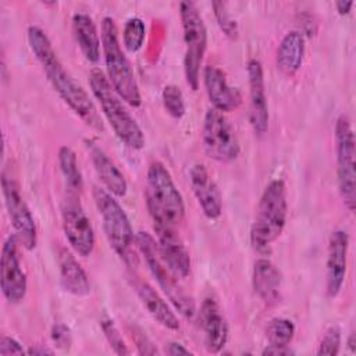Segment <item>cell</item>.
<instances>
[{"instance_id":"cell-1","label":"cell","mask_w":356,"mask_h":356,"mask_svg":"<svg viewBox=\"0 0 356 356\" xmlns=\"http://www.w3.org/2000/svg\"><path fill=\"white\" fill-rule=\"evenodd\" d=\"M28 43L53 89L64 103L86 125L96 131H103L104 127L95 103L89 97L88 92L65 70L44 31L36 25H31L28 28Z\"/></svg>"},{"instance_id":"cell-2","label":"cell","mask_w":356,"mask_h":356,"mask_svg":"<svg viewBox=\"0 0 356 356\" xmlns=\"http://www.w3.org/2000/svg\"><path fill=\"white\" fill-rule=\"evenodd\" d=\"M145 199L153 225L177 228L184 221V197L161 161H152L147 168Z\"/></svg>"},{"instance_id":"cell-3","label":"cell","mask_w":356,"mask_h":356,"mask_svg":"<svg viewBox=\"0 0 356 356\" xmlns=\"http://www.w3.org/2000/svg\"><path fill=\"white\" fill-rule=\"evenodd\" d=\"M89 86L115 136L132 150L143 149L145 134L113 89L108 78L100 70L93 68L89 72Z\"/></svg>"},{"instance_id":"cell-4","label":"cell","mask_w":356,"mask_h":356,"mask_svg":"<svg viewBox=\"0 0 356 356\" xmlns=\"http://www.w3.org/2000/svg\"><path fill=\"white\" fill-rule=\"evenodd\" d=\"M93 200L110 246L127 267H138L136 235H134V229L124 209L118 200H115L114 195L99 186H93Z\"/></svg>"},{"instance_id":"cell-5","label":"cell","mask_w":356,"mask_h":356,"mask_svg":"<svg viewBox=\"0 0 356 356\" xmlns=\"http://www.w3.org/2000/svg\"><path fill=\"white\" fill-rule=\"evenodd\" d=\"M288 217L286 188L282 179H273L263 191L256 216L250 228L252 248L260 253L268 252L270 246L282 234Z\"/></svg>"},{"instance_id":"cell-6","label":"cell","mask_w":356,"mask_h":356,"mask_svg":"<svg viewBox=\"0 0 356 356\" xmlns=\"http://www.w3.org/2000/svg\"><path fill=\"white\" fill-rule=\"evenodd\" d=\"M102 50L107 70V78L115 93L132 107H139L142 96L129 60L118 40V29L111 17L102 19Z\"/></svg>"},{"instance_id":"cell-7","label":"cell","mask_w":356,"mask_h":356,"mask_svg":"<svg viewBox=\"0 0 356 356\" xmlns=\"http://www.w3.org/2000/svg\"><path fill=\"white\" fill-rule=\"evenodd\" d=\"M136 246L138 252L143 256L152 275L156 278L157 284L174 305V307L185 318H192L196 314L195 302L192 296L186 293L178 284V277L163 261L156 239L150 234L140 231L136 234Z\"/></svg>"},{"instance_id":"cell-8","label":"cell","mask_w":356,"mask_h":356,"mask_svg":"<svg viewBox=\"0 0 356 356\" xmlns=\"http://www.w3.org/2000/svg\"><path fill=\"white\" fill-rule=\"evenodd\" d=\"M179 17L184 31V71L186 83L192 90H197L200 81V67L207 47V29L204 21L192 1L179 3Z\"/></svg>"},{"instance_id":"cell-9","label":"cell","mask_w":356,"mask_h":356,"mask_svg":"<svg viewBox=\"0 0 356 356\" xmlns=\"http://www.w3.org/2000/svg\"><path fill=\"white\" fill-rule=\"evenodd\" d=\"M335 153L339 193L345 207L353 211L356 206L355 135L350 120L345 114H341L335 122Z\"/></svg>"},{"instance_id":"cell-10","label":"cell","mask_w":356,"mask_h":356,"mask_svg":"<svg viewBox=\"0 0 356 356\" xmlns=\"http://www.w3.org/2000/svg\"><path fill=\"white\" fill-rule=\"evenodd\" d=\"M202 140L209 157L228 163L239 156L241 146L231 121L224 113L210 108L204 114Z\"/></svg>"},{"instance_id":"cell-11","label":"cell","mask_w":356,"mask_h":356,"mask_svg":"<svg viewBox=\"0 0 356 356\" xmlns=\"http://www.w3.org/2000/svg\"><path fill=\"white\" fill-rule=\"evenodd\" d=\"M1 191L11 225L19 243H22V246L28 250L33 249L38 242L35 218L21 195L18 182L13 175H8L6 171H3L1 174Z\"/></svg>"},{"instance_id":"cell-12","label":"cell","mask_w":356,"mask_h":356,"mask_svg":"<svg viewBox=\"0 0 356 356\" xmlns=\"http://www.w3.org/2000/svg\"><path fill=\"white\" fill-rule=\"evenodd\" d=\"M78 199L79 196L68 195L61 211L63 229L74 252L82 257H88L95 249L96 238L90 220Z\"/></svg>"},{"instance_id":"cell-13","label":"cell","mask_w":356,"mask_h":356,"mask_svg":"<svg viewBox=\"0 0 356 356\" xmlns=\"http://www.w3.org/2000/svg\"><path fill=\"white\" fill-rule=\"evenodd\" d=\"M19 241L15 234L10 235L3 248L0 259V285L3 296L8 303L21 302L28 289L26 274L21 267V260L18 254Z\"/></svg>"},{"instance_id":"cell-14","label":"cell","mask_w":356,"mask_h":356,"mask_svg":"<svg viewBox=\"0 0 356 356\" xmlns=\"http://www.w3.org/2000/svg\"><path fill=\"white\" fill-rule=\"evenodd\" d=\"M248 82H249V121L256 135L261 136L268 129V103L266 96V83L263 65L259 60L248 61Z\"/></svg>"},{"instance_id":"cell-15","label":"cell","mask_w":356,"mask_h":356,"mask_svg":"<svg viewBox=\"0 0 356 356\" xmlns=\"http://www.w3.org/2000/svg\"><path fill=\"white\" fill-rule=\"evenodd\" d=\"M349 235L343 229L331 232L327 249V275H325V293L328 298H335L341 292L348 266Z\"/></svg>"},{"instance_id":"cell-16","label":"cell","mask_w":356,"mask_h":356,"mask_svg":"<svg viewBox=\"0 0 356 356\" xmlns=\"http://www.w3.org/2000/svg\"><path fill=\"white\" fill-rule=\"evenodd\" d=\"M199 323L207 352L218 353L228 341V323L218 302L213 296L203 299L199 310Z\"/></svg>"},{"instance_id":"cell-17","label":"cell","mask_w":356,"mask_h":356,"mask_svg":"<svg viewBox=\"0 0 356 356\" xmlns=\"http://www.w3.org/2000/svg\"><path fill=\"white\" fill-rule=\"evenodd\" d=\"M157 236V248L163 261L178 278H186L191 273V256L177 228L153 225Z\"/></svg>"},{"instance_id":"cell-18","label":"cell","mask_w":356,"mask_h":356,"mask_svg":"<svg viewBox=\"0 0 356 356\" xmlns=\"http://www.w3.org/2000/svg\"><path fill=\"white\" fill-rule=\"evenodd\" d=\"M189 182L203 214L210 220L218 218L222 213V196L218 185L203 164L197 163L191 167Z\"/></svg>"},{"instance_id":"cell-19","label":"cell","mask_w":356,"mask_h":356,"mask_svg":"<svg viewBox=\"0 0 356 356\" xmlns=\"http://www.w3.org/2000/svg\"><path fill=\"white\" fill-rule=\"evenodd\" d=\"M203 82L214 110L228 113L238 108L242 103V95L239 89L228 83L225 72L221 68L216 65H207L203 71Z\"/></svg>"},{"instance_id":"cell-20","label":"cell","mask_w":356,"mask_h":356,"mask_svg":"<svg viewBox=\"0 0 356 356\" xmlns=\"http://www.w3.org/2000/svg\"><path fill=\"white\" fill-rule=\"evenodd\" d=\"M86 147L89 150L95 171L103 182V185L106 186V189L117 197L125 196L128 191V184L120 168L106 154V152L92 140H86Z\"/></svg>"},{"instance_id":"cell-21","label":"cell","mask_w":356,"mask_h":356,"mask_svg":"<svg viewBox=\"0 0 356 356\" xmlns=\"http://www.w3.org/2000/svg\"><path fill=\"white\" fill-rule=\"evenodd\" d=\"M252 285L254 293L266 305H274L281 295L282 275L268 259H257L253 266Z\"/></svg>"},{"instance_id":"cell-22","label":"cell","mask_w":356,"mask_h":356,"mask_svg":"<svg viewBox=\"0 0 356 356\" xmlns=\"http://www.w3.org/2000/svg\"><path fill=\"white\" fill-rule=\"evenodd\" d=\"M135 292L143 305V307L147 310V313L164 328L177 331L179 330V320L175 316V313L170 309L167 302L156 292V289L149 285L146 281L135 280L134 281Z\"/></svg>"},{"instance_id":"cell-23","label":"cell","mask_w":356,"mask_h":356,"mask_svg":"<svg viewBox=\"0 0 356 356\" xmlns=\"http://www.w3.org/2000/svg\"><path fill=\"white\" fill-rule=\"evenodd\" d=\"M58 267L61 285L68 293L79 298L90 293V281L88 274L67 249H60Z\"/></svg>"},{"instance_id":"cell-24","label":"cell","mask_w":356,"mask_h":356,"mask_svg":"<svg viewBox=\"0 0 356 356\" xmlns=\"http://www.w3.org/2000/svg\"><path fill=\"white\" fill-rule=\"evenodd\" d=\"M72 32L74 38L89 63L97 64L100 60V36L92 17L85 13H76L72 15Z\"/></svg>"},{"instance_id":"cell-25","label":"cell","mask_w":356,"mask_h":356,"mask_svg":"<svg viewBox=\"0 0 356 356\" xmlns=\"http://www.w3.org/2000/svg\"><path fill=\"white\" fill-rule=\"evenodd\" d=\"M305 38L299 31H289L282 38L277 50V65L288 76L295 75L305 58Z\"/></svg>"},{"instance_id":"cell-26","label":"cell","mask_w":356,"mask_h":356,"mask_svg":"<svg viewBox=\"0 0 356 356\" xmlns=\"http://www.w3.org/2000/svg\"><path fill=\"white\" fill-rule=\"evenodd\" d=\"M58 165L65 186L68 189V195L79 196L83 188V179L76 160V154L71 147L61 146L58 149Z\"/></svg>"},{"instance_id":"cell-27","label":"cell","mask_w":356,"mask_h":356,"mask_svg":"<svg viewBox=\"0 0 356 356\" xmlns=\"http://www.w3.org/2000/svg\"><path fill=\"white\" fill-rule=\"evenodd\" d=\"M295 335V324L289 318L275 317L266 327V338L268 345L289 346Z\"/></svg>"},{"instance_id":"cell-28","label":"cell","mask_w":356,"mask_h":356,"mask_svg":"<svg viewBox=\"0 0 356 356\" xmlns=\"http://www.w3.org/2000/svg\"><path fill=\"white\" fill-rule=\"evenodd\" d=\"M145 36H146V26L139 17H132L127 19L122 29V43L128 51L131 53L138 51L143 46Z\"/></svg>"},{"instance_id":"cell-29","label":"cell","mask_w":356,"mask_h":356,"mask_svg":"<svg viewBox=\"0 0 356 356\" xmlns=\"http://www.w3.org/2000/svg\"><path fill=\"white\" fill-rule=\"evenodd\" d=\"M161 100L165 111L172 117V118H182L185 114V100L181 89L177 85H167L163 89L161 93Z\"/></svg>"},{"instance_id":"cell-30","label":"cell","mask_w":356,"mask_h":356,"mask_svg":"<svg viewBox=\"0 0 356 356\" xmlns=\"http://www.w3.org/2000/svg\"><path fill=\"white\" fill-rule=\"evenodd\" d=\"M213 10H214V17L216 21L220 26V29L224 32V35L232 40H235L238 38V24L236 21L231 17L227 4L222 1H213Z\"/></svg>"},{"instance_id":"cell-31","label":"cell","mask_w":356,"mask_h":356,"mask_svg":"<svg viewBox=\"0 0 356 356\" xmlns=\"http://www.w3.org/2000/svg\"><path fill=\"white\" fill-rule=\"evenodd\" d=\"M100 327H102V331H103L108 345L117 355H129L131 353L129 349L127 348V343H125L122 335L120 334V330L117 328V325L114 324V321L110 317H103L100 320Z\"/></svg>"},{"instance_id":"cell-32","label":"cell","mask_w":356,"mask_h":356,"mask_svg":"<svg viewBox=\"0 0 356 356\" xmlns=\"http://www.w3.org/2000/svg\"><path fill=\"white\" fill-rule=\"evenodd\" d=\"M339 348H341V328L338 325H330L325 330L318 343L317 355L335 356L339 353Z\"/></svg>"},{"instance_id":"cell-33","label":"cell","mask_w":356,"mask_h":356,"mask_svg":"<svg viewBox=\"0 0 356 356\" xmlns=\"http://www.w3.org/2000/svg\"><path fill=\"white\" fill-rule=\"evenodd\" d=\"M51 341L58 348V349H63V350H67L71 348V343H72V337H71V331L70 328L63 324V323H57L53 325L51 328Z\"/></svg>"},{"instance_id":"cell-34","label":"cell","mask_w":356,"mask_h":356,"mask_svg":"<svg viewBox=\"0 0 356 356\" xmlns=\"http://www.w3.org/2000/svg\"><path fill=\"white\" fill-rule=\"evenodd\" d=\"M131 337L140 355H156L159 352L153 345V342L147 338V335L140 328L138 327L131 328Z\"/></svg>"},{"instance_id":"cell-35","label":"cell","mask_w":356,"mask_h":356,"mask_svg":"<svg viewBox=\"0 0 356 356\" xmlns=\"http://www.w3.org/2000/svg\"><path fill=\"white\" fill-rule=\"evenodd\" d=\"M25 350L21 346V343L11 338V337H1L0 339V356H8V355H24Z\"/></svg>"},{"instance_id":"cell-36","label":"cell","mask_w":356,"mask_h":356,"mask_svg":"<svg viewBox=\"0 0 356 356\" xmlns=\"http://www.w3.org/2000/svg\"><path fill=\"white\" fill-rule=\"evenodd\" d=\"M292 353L293 352L289 349V346H274V345L266 346L261 352V355H281V356H288Z\"/></svg>"},{"instance_id":"cell-37","label":"cell","mask_w":356,"mask_h":356,"mask_svg":"<svg viewBox=\"0 0 356 356\" xmlns=\"http://www.w3.org/2000/svg\"><path fill=\"white\" fill-rule=\"evenodd\" d=\"M167 353L171 356H177V355H192V352L185 348L182 343L179 342H170L168 348H167Z\"/></svg>"},{"instance_id":"cell-38","label":"cell","mask_w":356,"mask_h":356,"mask_svg":"<svg viewBox=\"0 0 356 356\" xmlns=\"http://www.w3.org/2000/svg\"><path fill=\"white\" fill-rule=\"evenodd\" d=\"M335 7H337V11L338 14L341 15H346L350 13L352 7H353V1L352 0H338L335 3Z\"/></svg>"},{"instance_id":"cell-39","label":"cell","mask_w":356,"mask_h":356,"mask_svg":"<svg viewBox=\"0 0 356 356\" xmlns=\"http://www.w3.org/2000/svg\"><path fill=\"white\" fill-rule=\"evenodd\" d=\"M28 353L29 355H53V350L47 348H39V345H36L35 348H31Z\"/></svg>"},{"instance_id":"cell-40","label":"cell","mask_w":356,"mask_h":356,"mask_svg":"<svg viewBox=\"0 0 356 356\" xmlns=\"http://www.w3.org/2000/svg\"><path fill=\"white\" fill-rule=\"evenodd\" d=\"M348 343H349V346L355 350V337H353V334L350 335V338H349V341H348Z\"/></svg>"}]
</instances>
